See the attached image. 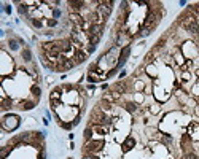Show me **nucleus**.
<instances>
[{
  "label": "nucleus",
  "mask_w": 199,
  "mask_h": 159,
  "mask_svg": "<svg viewBox=\"0 0 199 159\" xmlns=\"http://www.w3.org/2000/svg\"><path fill=\"white\" fill-rule=\"evenodd\" d=\"M23 57H24V60H30V51L29 49H24L23 51Z\"/></svg>",
  "instance_id": "21"
},
{
  "label": "nucleus",
  "mask_w": 199,
  "mask_h": 159,
  "mask_svg": "<svg viewBox=\"0 0 199 159\" xmlns=\"http://www.w3.org/2000/svg\"><path fill=\"white\" fill-rule=\"evenodd\" d=\"M150 111L151 113H158V111H159V105H153V107L150 108Z\"/></svg>",
  "instance_id": "26"
},
{
  "label": "nucleus",
  "mask_w": 199,
  "mask_h": 159,
  "mask_svg": "<svg viewBox=\"0 0 199 159\" xmlns=\"http://www.w3.org/2000/svg\"><path fill=\"white\" fill-rule=\"evenodd\" d=\"M30 22H32V25L37 29H42V25H43V22L40 21V19H30Z\"/></svg>",
  "instance_id": "17"
},
{
  "label": "nucleus",
  "mask_w": 199,
  "mask_h": 159,
  "mask_svg": "<svg viewBox=\"0 0 199 159\" xmlns=\"http://www.w3.org/2000/svg\"><path fill=\"white\" fill-rule=\"evenodd\" d=\"M196 75H198V76H199V69H198V70H196Z\"/></svg>",
  "instance_id": "32"
},
{
  "label": "nucleus",
  "mask_w": 199,
  "mask_h": 159,
  "mask_svg": "<svg viewBox=\"0 0 199 159\" xmlns=\"http://www.w3.org/2000/svg\"><path fill=\"white\" fill-rule=\"evenodd\" d=\"M34 105H35V102H24L23 103V110H30Z\"/></svg>",
  "instance_id": "18"
},
{
  "label": "nucleus",
  "mask_w": 199,
  "mask_h": 159,
  "mask_svg": "<svg viewBox=\"0 0 199 159\" xmlns=\"http://www.w3.org/2000/svg\"><path fill=\"white\" fill-rule=\"evenodd\" d=\"M40 92H42V91H40L38 86H32V94L34 95H40Z\"/></svg>",
  "instance_id": "24"
},
{
  "label": "nucleus",
  "mask_w": 199,
  "mask_h": 159,
  "mask_svg": "<svg viewBox=\"0 0 199 159\" xmlns=\"http://www.w3.org/2000/svg\"><path fill=\"white\" fill-rule=\"evenodd\" d=\"M38 159H45V153H43V151L38 154Z\"/></svg>",
  "instance_id": "30"
},
{
  "label": "nucleus",
  "mask_w": 199,
  "mask_h": 159,
  "mask_svg": "<svg viewBox=\"0 0 199 159\" xmlns=\"http://www.w3.org/2000/svg\"><path fill=\"white\" fill-rule=\"evenodd\" d=\"M113 91H116L118 94H124V92L128 91V86H126V83H124V81H119V83H116V84H115Z\"/></svg>",
  "instance_id": "7"
},
{
  "label": "nucleus",
  "mask_w": 199,
  "mask_h": 159,
  "mask_svg": "<svg viewBox=\"0 0 199 159\" xmlns=\"http://www.w3.org/2000/svg\"><path fill=\"white\" fill-rule=\"evenodd\" d=\"M129 51H131V48H129V46L123 48L121 56H119V62H118V65H123V64H124V60L128 59V56H129Z\"/></svg>",
  "instance_id": "8"
},
{
  "label": "nucleus",
  "mask_w": 199,
  "mask_h": 159,
  "mask_svg": "<svg viewBox=\"0 0 199 159\" xmlns=\"http://www.w3.org/2000/svg\"><path fill=\"white\" fill-rule=\"evenodd\" d=\"M91 127H93L94 132L100 134V135H105V134H107V127L105 126H91Z\"/></svg>",
  "instance_id": "10"
},
{
  "label": "nucleus",
  "mask_w": 199,
  "mask_h": 159,
  "mask_svg": "<svg viewBox=\"0 0 199 159\" xmlns=\"http://www.w3.org/2000/svg\"><path fill=\"white\" fill-rule=\"evenodd\" d=\"M18 126H19V118L14 116V114H8V116H5L3 119H2V127L7 130H13V129H16Z\"/></svg>",
  "instance_id": "2"
},
{
  "label": "nucleus",
  "mask_w": 199,
  "mask_h": 159,
  "mask_svg": "<svg viewBox=\"0 0 199 159\" xmlns=\"http://www.w3.org/2000/svg\"><path fill=\"white\" fill-rule=\"evenodd\" d=\"M182 78L185 80V81H188V80L191 78V75H189V72H188V70H185V72L182 73Z\"/></svg>",
  "instance_id": "22"
},
{
  "label": "nucleus",
  "mask_w": 199,
  "mask_h": 159,
  "mask_svg": "<svg viewBox=\"0 0 199 159\" xmlns=\"http://www.w3.org/2000/svg\"><path fill=\"white\" fill-rule=\"evenodd\" d=\"M174 59H175V62L178 64L180 67H183V65H185V59H183V54H182V53H177Z\"/></svg>",
  "instance_id": "12"
},
{
  "label": "nucleus",
  "mask_w": 199,
  "mask_h": 159,
  "mask_svg": "<svg viewBox=\"0 0 199 159\" xmlns=\"http://www.w3.org/2000/svg\"><path fill=\"white\" fill-rule=\"evenodd\" d=\"M134 146H135V140L132 138V137H128V138L123 142V151H124V153L126 151H131Z\"/></svg>",
  "instance_id": "6"
},
{
  "label": "nucleus",
  "mask_w": 199,
  "mask_h": 159,
  "mask_svg": "<svg viewBox=\"0 0 199 159\" xmlns=\"http://www.w3.org/2000/svg\"><path fill=\"white\" fill-rule=\"evenodd\" d=\"M147 73H148V75H150V76H151V78H156V76H158L156 67H154V65H151V64H150V65L147 67Z\"/></svg>",
  "instance_id": "9"
},
{
  "label": "nucleus",
  "mask_w": 199,
  "mask_h": 159,
  "mask_svg": "<svg viewBox=\"0 0 199 159\" xmlns=\"http://www.w3.org/2000/svg\"><path fill=\"white\" fill-rule=\"evenodd\" d=\"M91 137H93V127L88 126L86 129H84V138H86V142H89Z\"/></svg>",
  "instance_id": "15"
},
{
  "label": "nucleus",
  "mask_w": 199,
  "mask_h": 159,
  "mask_svg": "<svg viewBox=\"0 0 199 159\" xmlns=\"http://www.w3.org/2000/svg\"><path fill=\"white\" fill-rule=\"evenodd\" d=\"M86 35H88V40H89L91 45H97L99 43V40H100L99 35H91V34H86Z\"/></svg>",
  "instance_id": "11"
},
{
  "label": "nucleus",
  "mask_w": 199,
  "mask_h": 159,
  "mask_svg": "<svg viewBox=\"0 0 199 159\" xmlns=\"http://www.w3.org/2000/svg\"><path fill=\"white\" fill-rule=\"evenodd\" d=\"M69 19H70V22L73 24V27H81L84 22V18L81 14H78V13H70V14H69Z\"/></svg>",
  "instance_id": "4"
},
{
  "label": "nucleus",
  "mask_w": 199,
  "mask_h": 159,
  "mask_svg": "<svg viewBox=\"0 0 199 159\" xmlns=\"http://www.w3.org/2000/svg\"><path fill=\"white\" fill-rule=\"evenodd\" d=\"M135 102H143V94H142V92H137V94H135Z\"/></svg>",
  "instance_id": "25"
},
{
  "label": "nucleus",
  "mask_w": 199,
  "mask_h": 159,
  "mask_svg": "<svg viewBox=\"0 0 199 159\" xmlns=\"http://www.w3.org/2000/svg\"><path fill=\"white\" fill-rule=\"evenodd\" d=\"M124 107H126V110H128L129 113H134V111L137 110V105H135L134 102H128V103H126Z\"/></svg>",
  "instance_id": "14"
},
{
  "label": "nucleus",
  "mask_w": 199,
  "mask_h": 159,
  "mask_svg": "<svg viewBox=\"0 0 199 159\" xmlns=\"http://www.w3.org/2000/svg\"><path fill=\"white\" fill-rule=\"evenodd\" d=\"M102 148H104V142L102 140H89V142L84 143V153H86V154L99 153Z\"/></svg>",
  "instance_id": "1"
},
{
  "label": "nucleus",
  "mask_w": 199,
  "mask_h": 159,
  "mask_svg": "<svg viewBox=\"0 0 199 159\" xmlns=\"http://www.w3.org/2000/svg\"><path fill=\"white\" fill-rule=\"evenodd\" d=\"M59 99H61V91H59V89H54V91L51 92V97H49V100L59 102Z\"/></svg>",
  "instance_id": "13"
},
{
  "label": "nucleus",
  "mask_w": 199,
  "mask_h": 159,
  "mask_svg": "<svg viewBox=\"0 0 199 159\" xmlns=\"http://www.w3.org/2000/svg\"><path fill=\"white\" fill-rule=\"evenodd\" d=\"M189 11L194 13V14H199V3H196V5H191V6H189Z\"/></svg>",
  "instance_id": "19"
},
{
  "label": "nucleus",
  "mask_w": 199,
  "mask_h": 159,
  "mask_svg": "<svg viewBox=\"0 0 199 159\" xmlns=\"http://www.w3.org/2000/svg\"><path fill=\"white\" fill-rule=\"evenodd\" d=\"M62 89H65V91H70L72 86H70V84H65V86H62Z\"/></svg>",
  "instance_id": "29"
},
{
  "label": "nucleus",
  "mask_w": 199,
  "mask_h": 159,
  "mask_svg": "<svg viewBox=\"0 0 199 159\" xmlns=\"http://www.w3.org/2000/svg\"><path fill=\"white\" fill-rule=\"evenodd\" d=\"M86 56H88V53L84 49H77V51H75V54L70 57V59L73 60V64L77 65V64L84 62V60H86Z\"/></svg>",
  "instance_id": "3"
},
{
  "label": "nucleus",
  "mask_w": 199,
  "mask_h": 159,
  "mask_svg": "<svg viewBox=\"0 0 199 159\" xmlns=\"http://www.w3.org/2000/svg\"><path fill=\"white\" fill-rule=\"evenodd\" d=\"M188 135L191 137V140H199V124L191 123L188 127Z\"/></svg>",
  "instance_id": "5"
},
{
  "label": "nucleus",
  "mask_w": 199,
  "mask_h": 159,
  "mask_svg": "<svg viewBox=\"0 0 199 159\" xmlns=\"http://www.w3.org/2000/svg\"><path fill=\"white\" fill-rule=\"evenodd\" d=\"M194 100H196V102H198V103H199V95H194Z\"/></svg>",
  "instance_id": "31"
},
{
  "label": "nucleus",
  "mask_w": 199,
  "mask_h": 159,
  "mask_svg": "<svg viewBox=\"0 0 199 159\" xmlns=\"http://www.w3.org/2000/svg\"><path fill=\"white\" fill-rule=\"evenodd\" d=\"M10 105H11V102L7 97L2 99V110H10Z\"/></svg>",
  "instance_id": "16"
},
{
  "label": "nucleus",
  "mask_w": 199,
  "mask_h": 159,
  "mask_svg": "<svg viewBox=\"0 0 199 159\" xmlns=\"http://www.w3.org/2000/svg\"><path fill=\"white\" fill-rule=\"evenodd\" d=\"M83 159H99V158H97L96 154H84Z\"/></svg>",
  "instance_id": "28"
},
{
  "label": "nucleus",
  "mask_w": 199,
  "mask_h": 159,
  "mask_svg": "<svg viewBox=\"0 0 199 159\" xmlns=\"http://www.w3.org/2000/svg\"><path fill=\"white\" fill-rule=\"evenodd\" d=\"M143 81H135V89H137V91H142V89H143Z\"/></svg>",
  "instance_id": "23"
},
{
  "label": "nucleus",
  "mask_w": 199,
  "mask_h": 159,
  "mask_svg": "<svg viewBox=\"0 0 199 159\" xmlns=\"http://www.w3.org/2000/svg\"><path fill=\"white\" fill-rule=\"evenodd\" d=\"M183 159H198V158H196V154H194V153H191V151H189V153H185Z\"/></svg>",
  "instance_id": "20"
},
{
  "label": "nucleus",
  "mask_w": 199,
  "mask_h": 159,
  "mask_svg": "<svg viewBox=\"0 0 199 159\" xmlns=\"http://www.w3.org/2000/svg\"><path fill=\"white\" fill-rule=\"evenodd\" d=\"M46 24H48L49 27H53V25H56V19H51V18H49L48 21H46Z\"/></svg>",
  "instance_id": "27"
}]
</instances>
